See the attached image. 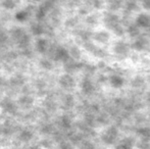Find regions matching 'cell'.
I'll return each instance as SVG.
<instances>
[{"instance_id":"1","label":"cell","mask_w":150,"mask_h":149,"mask_svg":"<svg viewBox=\"0 0 150 149\" xmlns=\"http://www.w3.org/2000/svg\"><path fill=\"white\" fill-rule=\"evenodd\" d=\"M57 85L60 87V89H63L65 91H69L76 86V81L74 79L73 75L65 74L63 73L57 78Z\"/></svg>"},{"instance_id":"2","label":"cell","mask_w":150,"mask_h":149,"mask_svg":"<svg viewBox=\"0 0 150 149\" xmlns=\"http://www.w3.org/2000/svg\"><path fill=\"white\" fill-rule=\"evenodd\" d=\"M13 18L20 24H24V23H27L32 18V16L30 14V12L25 8H22V9H18L16 10L13 14Z\"/></svg>"},{"instance_id":"3","label":"cell","mask_w":150,"mask_h":149,"mask_svg":"<svg viewBox=\"0 0 150 149\" xmlns=\"http://www.w3.org/2000/svg\"><path fill=\"white\" fill-rule=\"evenodd\" d=\"M138 28H149L150 27V16L148 14L145 13H141L137 16L136 18V23H135Z\"/></svg>"},{"instance_id":"4","label":"cell","mask_w":150,"mask_h":149,"mask_svg":"<svg viewBox=\"0 0 150 149\" xmlns=\"http://www.w3.org/2000/svg\"><path fill=\"white\" fill-rule=\"evenodd\" d=\"M109 85L111 86L115 89H119V88H122L125 84V81L122 79V77H120L119 75H112L109 77L108 79Z\"/></svg>"},{"instance_id":"5","label":"cell","mask_w":150,"mask_h":149,"mask_svg":"<svg viewBox=\"0 0 150 149\" xmlns=\"http://www.w3.org/2000/svg\"><path fill=\"white\" fill-rule=\"evenodd\" d=\"M81 90H82V92L85 94H91L94 91V85H93V83L88 78H85V79L82 80Z\"/></svg>"},{"instance_id":"6","label":"cell","mask_w":150,"mask_h":149,"mask_svg":"<svg viewBox=\"0 0 150 149\" xmlns=\"http://www.w3.org/2000/svg\"><path fill=\"white\" fill-rule=\"evenodd\" d=\"M127 33H128V34L130 35L132 38H136V37L139 36L140 31H139V28L136 26V25L133 24V25H130V26L128 27V29H127Z\"/></svg>"},{"instance_id":"7","label":"cell","mask_w":150,"mask_h":149,"mask_svg":"<svg viewBox=\"0 0 150 149\" xmlns=\"http://www.w3.org/2000/svg\"><path fill=\"white\" fill-rule=\"evenodd\" d=\"M109 39V34L108 32H98L96 33V40L100 43H105L107 40Z\"/></svg>"},{"instance_id":"8","label":"cell","mask_w":150,"mask_h":149,"mask_svg":"<svg viewBox=\"0 0 150 149\" xmlns=\"http://www.w3.org/2000/svg\"><path fill=\"white\" fill-rule=\"evenodd\" d=\"M138 134L140 136H142L143 138H150V128H141V129L138 130Z\"/></svg>"},{"instance_id":"9","label":"cell","mask_w":150,"mask_h":149,"mask_svg":"<svg viewBox=\"0 0 150 149\" xmlns=\"http://www.w3.org/2000/svg\"><path fill=\"white\" fill-rule=\"evenodd\" d=\"M142 7L146 10H150V1H144L142 3Z\"/></svg>"}]
</instances>
